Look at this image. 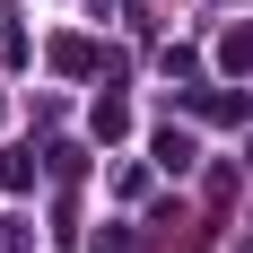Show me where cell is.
Segmentation results:
<instances>
[{"instance_id": "3957f363", "label": "cell", "mask_w": 253, "mask_h": 253, "mask_svg": "<svg viewBox=\"0 0 253 253\" xmlns=\"http://www.w3.org/2000/svg\"><path fill=\"white\" fill-rule=\"evenodd\" d=\"M96 253H131V236H123V227H114V236H105V245H96Z\"/></svg>"}, {"instance_id": "7a4b0ae2", "label": "cell", "mask_w": 253, "mask_h": 253, "mask_svg": "<svg viewBox=\"0 0 253 253\" xmlns=\"http://www.w3.org/2000/svg\"><path fill=\"white\" fill-rule=\"evenodd\" d=\"M218 61H227V70H245V61H253V26H236L227 44H218Z\"/></svg>"}, {"instance_id": "6da1fadb", "label": "cell", "mask_w": 253, "mask_h": 253, "mask_svg": "<svg viewBox=\"0 0 253 253\" xmlns=\"http://www.w3.org/2000/svg\"><path fill=\"white\" fill-rule=\"evenodd\" d=\"M157 166H175V175H183V166H192V140H183V131H157Z\"/></svg>"}]
</instances>
